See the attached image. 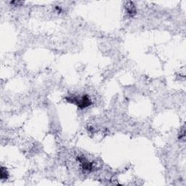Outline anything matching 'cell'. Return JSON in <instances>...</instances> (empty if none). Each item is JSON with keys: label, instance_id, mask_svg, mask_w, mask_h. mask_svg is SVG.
Segmentation results:
<instances>
[{"label": "cell", "instance_id": "obj_1", "mask_svg": "<svg viewBox=\"0 0 186 186\" xmlns=\"http://www.w3.org/2000/svg\"><path fill=\"white\" fill-rule=\"evenodd\" d=\"M65 99L69 103L74 104L81 109L89 107L92 104L91 99L87 95H84L82 96H69V97H65Z\"/></svg>", "mask_w": 186, "mask_h": 186}, {"label": "cell", "instance_id": "obj_2", "mask_svg": "<svg viewBox=\"0 0 186 186\" xmlns=\"http://www.w3.org/2000/svg\"><path fill=\"white\" fill-rule=\"evenodd\" d=\"M78 161L81 163V167L83 168V169L87 171H92L93 169V163L89 162V161H87L85 158L81 157V156H79L77 158Z\"/></svg>", "mask_w": 186, "mask_h": 186}, {"label": "cell", "instance_id": "obj_3", "mask_svg": "<svg viewBox=\"0 0 186 186\" xmlns=\"http://www.w3.org/2000/svg\"><path fill=\"white\" fill-rule=\"evenodd\" d=\"M126 8H127V13L129 14V15L133 16L135 15L136 13V8L135 7V5H134L133 2H129L127 3V5H126Z\"/></svg>", "mask_w": 186, "mask_h": 186}, {"label": "cell", "instance_id": "obj_4", "mask_svg": "<svg viewBox=\"0 0 186 186\" xmlns=\"http://www.w3.org/2000/svg\"><path fill=\"white\" fill-rule=\"evenodd\" d=\"M8 172L6 169V168L2 167H1V172H0V177L1 180H7L8 178Z\"/></svg>", "mask_w": 186, "mask_h": 186}]
</instances>
